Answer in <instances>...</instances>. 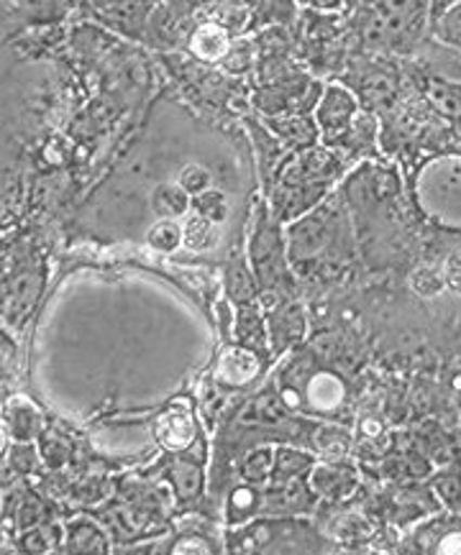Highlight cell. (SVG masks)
<instances>
[{
    "label": "cell",
    "mask_w": 461,
    "mask_h": 555,
    "mask_svg": "<svg viewBox=\"0 0 461 555\" xmlns=\"http://www.w3.org/2000/svg\"><path fill=\"white\" fill-rule=\"evenodd\" d=\"M431 16V0H372L364 24L369 44H410Z\"/></svg>",
    "instance_id": "6da1fadb"
},
{
    "label": "cell",
    "mask_w": 461,
    "mask_h": 555,
    "mask_svg": "<svg viewBox=\"0 0 461 555\" xmlns=\"http://www.w3.org/2000/svg\"><path fill=\"white\" fill-rule=\"evenodd\" d=\"M354 113H357V101L349 90L338 88V85H331L329 90L323 92V101L318 105V124L329 137H336V133L349 131Z\"/></svg>",
    "instance_id": "7a4b0ae2"
},
{
    "label": "cell",
    "mask_w": 461,
    "mask_h": 555,
    "mask_svg": "<svg viewBox=\"0 0 461 555\" xmlns=\"http://www.w3.org/2000/svg\"><path fill=\"white\" fill-rule=\"evenodd\" d=\"M425 98H428V103L434 105L436 111H441L446 118L461 126V82L428 77V80H425Z\"/></svg>",
    "instance_id": "3957f363"
},
{
    "label": "cell",
    "mask_w": 461,
    "mask_h": 555,
    "mask_svg": "<svg viewBox=\"0 0 461 555\" xmlns=\"http://www.w3.org/2000/svg\"><path fill=\"white\" fill-rule=\"evenodd\" d=\"M157 438L169 451H184L195 438L193 417L188 412H167L157 425Z\"/></svg>",
    "instance_id": "277c9868"
},
{
    "label": "cell",
    "mask_w": 461,
    "mask_h": 555,
    "mask_svg": "<svg viewBox=\"0 0 461 555\" xmlns=\"http://www.w3.org/2000/svg\"><path fill=\"white\" fill-rule=\"evenodd\" d=\"M259 372L257 359L249 351H241V348H231L221 356L218 361V379L223 384H231V387H239V384L252 382Z\"/></svg>",
    "instance_id": "5b68a950"
},
{
    "label": "cell",
    "mask_w": 461,
    "mask_h": 555,
    "mask_svg": "<svg viewBox=\"0 0 461 555\" xmlns=\"http://www.w3.org/2000/svg\"><path fill=\"white\" fill-rule=\"evenodd\" d=\"M193 192H188L177 180V184H162L154 190L152 205L159 212V220H175L190 210V203H195Z\"/></svg>",
    "instance_id": "8992f818"
},
{
    "label": "cell",
    "mask_w": 461,
    "mask_h": 555,
    "mask_svg": "<svg viewBox=\"0 0 461 555\" xmlns=\"http://www.w3.org/2000/svg\"><path fill=\"white\" fill-rule=\"evenodd\" d=\"M190 47H193V52L201 56V60L216 62L229 52V37H226V31L218 24H205L193 34Z\"/></svg>",
    "instance_id": "52a82bcc"
},
{
    "label": "cell",
    "mask_w": 461,
    "mask_h": 555,
    "mask_svg": "<svg viewBox=\"0 0 461 555\" xmlns=\"http://www.w3.org/2000/svg\"><path fill=\"white\" fill-rule=\"evenodd\" d=\"M308 397L318 410H333L344 400V384L333 374H321L310 382Z\"/></svg>",
    "instance_id": "ba28073f"
},
{
    "label": "cell",
    "mask_w": 461,
    "mask_h": 555,
    "mask_svg": "<svg viewBox=\"0 0 461 555\" xmlns=\"http://www.w3.org/2000/svg\"><path fill=\"white\" fill-rule=\"evenodd\" d=\"M146 244L157 251H175L180 248V244H184V231L180 228L177 220H157L146 233Z\"/></svg>",
    "instance_id": "9c48e42d"
},
{
    "label": "cell",
    "mask_w": 461,
    "mask_h": 555,
    "mask_svg": "<svg viewBox=\"0 0 461 555\" xmlns=\"http://www.w3.org/2000/svg\"><path fill=\"white\" fill-rule=\"evenodd\" d=\"M69 551H108L105 535L88 519L69 525Z\"/></svg>",
    "instance_id": "30bf717a"
},
{
    "label": "cell",
    "mask_w": 461,
    "mask_h": 555,
    "mask_svg": "<svg viewBox=\"0 0 461 555\" xmlns=\"http://www.w3.org/2000/svg\"><path fill=\"white\" fill-rule=\"evenodd\" d=\"M436 37L453 49H461V3L441 11L434 24Z\"/></svg>",
    "instance_id": "8fae6325"
},
{
    "label": "cell",
    "mask_w": 461,
    "mask_h": 555,
    "mask_svg": "<svg viewBox=\"0 0 461 555\" xmlns=\"http://www.w3.org/2000/svg\"><path fill=\"white\" fill-rule=\"evenodd\" d=\"M172 481L177 487V492H180V496H184V500H190V496L197 494V489H201V472H197L195 466H188V464H180L172 468Z\"/></svg>",
    "instance_id": "7c38bea8"
},
{
    "label": "cell",
    "mask_w": 461,
    "mask_h": 555,
    "mask_svg": "<svg viewBox=\"0 0 461 555\" xmlns=\"http://www.w3.org/2000/svg\"><path fill=\"white\" fill-rule=\"evenodd\" d=\"M446 287L444 274H436L434 269H418L413 274V289L421 292L425 297H434Z\"/></svg>",
    "instance_id": "4fadbf2b"
},
{
    "label": "cell",
    "mask_w": 461,
    "mask_h": 555,
    "mask_svg": "<svg viewBox=\"0 0 461 555\" xmlns=\"http://www.w3.org/2000/svg\"><path fill=\"white\" fill-rule=\"evenodd\" d=\"M269 464H272V459H269V451H254L244 464L246 476H249V479H259V476L267 474Z\"/></svg>",
    "instance_id": "5bb4252c"
},
{
    "label": "cell",
    "mask_w": 461,
    "mask_h": 555,
    "mask_svg": "<svg viewBox=\"0 0 461 555\" xmlns=\"http://www.w3.org/2000/svg\"><path fill=\"white\" fill-rule=\"evenodd\" d=\"M444 282L451 292L461 295V256H451L444 267Z\"/></svg>",
    "instance_id": "9a60e30c"
},
{
    "label": "cell",
    "mask_w": 461,
    "mask_h": 555,
    "mask_svg": "<svg viewBox=\"0 0 461 555\" xmlns=\"http://www.w3.org/2000/svg\"><path fill=\"white\" fill-rule=\"evenodd\" d=\"M308 464V459H303L300 453H295V451H285V453H280V472L282 474H295V472H300V468Z\"/></svg>",
    "instance_id": "2e32d148"
},
{
    "label": "cell",
    "mask_w": 461,
    "mask_h": 555,
    "mask_svg": "<svg viewBox=\"0 0 461 555\" xmlns=\"http://www.w3.org/2000/svg\"><path fill=\"white\" fill-rule=\"evenodd\" d=\"M441 492L453 509H461V479H446L441 483Z\"/></svg>",
    "instance_id": "e0dca14e"
},
{
    "label": "cell",
    "mask_w": 461,
    "mask_h": 555,
    "mask_svg": "<svg viewBox=\"0 0 461 555\" xmlns=\"http://www.w3.org/2000/svg\"><path fill=\"white\" fill-rule=\"evenodd\" d=\"M175 553H210V545L203 543L201 538H190V540H182V543H177Z\"/></svg>",
    "instance_id": "ac0fdd59"
},
{
    "label": "cell",
    "mask_w": 461,
    "mask_h": 555,
    "mask_svg": "<svg viewBox=\"0 0 461 555\" xmlns=\"http://www.w3.org/2000/svg\"><path fill=\"white\" fill-rule=\"evenodd\" d=\"M457 3H461V0H431V11L438 16V13L451 9V5H457Z\"/></svg>",
    "instance_id": "d6986e66"
}]
</instances>
